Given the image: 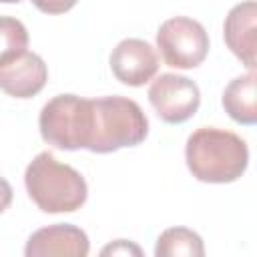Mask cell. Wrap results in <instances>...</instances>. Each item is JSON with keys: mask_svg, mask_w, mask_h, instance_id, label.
<instances>
[{"mask_svg": "<svg viewBox=\"0 0 257 257\" xmlns=\"http://www.w3.org/2000/svg\"><path fill=\"white\" fill-rule=\"evenodd\" d=\"M147 96L159 118L169 124H181L189 120L201 104V90L197 82L175 72L157 76L151 82Z\"/></svg>", "mask_w": 257, "mask_h": 257, "instance_id": "cell-6", "label": "cell"}, {"mask_svg": "<svg viewBox=\"0 0 257 257\" xmlns=\"http://www.w3.org/2000/svg\"><path fill=\"white\" fill-rule=\"evenodd\" d=\"M38 128L44 143L60 151L86 149L92 131V98L76 94H56L38 116Z\"/></svg>", "mask_w": 257, "mask_h": 257, "instance_id": "cell-4", "label": "cell"}, {"mask_svg": "<svg viewBox=\"0 0 257 257\" xmlns=\"http://www.w3.org/2000/svg\"><path fill=\"white\" fill-rule=\"evenodd\" d=\"M12 197H14V191H12V185L4 179V177H0V215L10 207V203H12Z\"/></svg>", "mask_w": 257, "mask_h": 257, "instance_id": "cell-16", "label": "cell"}, {"mask_svg": "<svg viewBox=\"0 0 257 257\" xmlns=\"http://www.w3.org/2000/svg\"><path fill=\"white\" fill-rule=\"evenodd\" d=\"M90 243L86 233L70 223H54L34 231L24 247L26 257H44V255H68V257H86Z\"/></svg>", "mask_w": 257, "mask_h": 257, "instance_id": "cell-8", "label": "cell"}, {"mask_svg": "<svg viewBox=\"0 0 257 257\" xmlns=\"http://www.w3.org/2000/svg\"><path fill=\"white\" fill-rule=\"evenodd\" d=\"M255 34H257V4L245 0L235 4L223 24V38L229 50L249 68L255 70Z\"/></svg>", "mask_w": 257, "mask_h": 257, "instance_id": "cell-10", "label": "cell"}, {"mask_svg": "<svg viewBox=\"0 0 257 257\" xmlns=\"http://www.w3.org/2000/svg\"><path fill=\"white\" fill-rule=\"evenodd\" d=\"M157 257H203L205 255V245L199 233L187 227H171L163 231L157 239L155 247Z\"/></svg>", "mask_w": 257, "mask_h": 257, "instance_id": "cell-12", "label": "cell"}, {"mask_svg": "<svg viewBox=\"0 0 257 257\" xmlns=\"http://www.w3.org/2000/svg\"><path fill=\"white\" fill-rule=\"evenodd\" d=\"M2 4H18L22 0H0ZM40 12L44 14H64L68 12L78 0H30Z\"/></svg>", "mask_w": 257, "mask_h": 257, "instance_id": "cell-14", "label": "cell"}, {"mask_svg": "<svg viewBox=\"0 0 257 257\" xmlns=\"http://www.w3.org/2000/svg\"><path fill=\"white\" fill-rule=\"evenodd\" d=\"M157 48L171 68H195L209 54V34L205 26L189 16H173L157 30Z\"/></svg>", "mask_w": 257, "mask_h": 257, "instance_id": "cell-5", "label": "cell"}, {"mask_svg": "<svg viewBox=\"0 0 257 257\" xmlns=\"http://www.w3.org/2000/svg\"><path fill=\"white\" fill-rule=\"evenodd\" d=\"M24 187L42 213H74L88 197L84 177L70 165L60 163L52 153H38L26 167Z\"/></svg>", "mask_w": 257, "mask_h": 257, "instance_id": "cell-2", "label": "cell"}, {"mask_svg": "<svg viewBox=\"0 0 257 257\" xmlns=\"http://www.w3.org/2000/svg\"><path fill=\"white\" fill-rule=\"evenodd\" d=\"M110 70L126 86H143L159 70L157 50L143 38H124L110 52Z\"/></svg>", "mask_w": 257, "mask_h": 257, "instance_id": "cell-7", "label": "cell"}, {"mask_svg": "<svg viewBox=\"0 0 257 257\" xmlns=\"http://www.w3.org/2000/svg\"><path fill=\"white\" fill-rule=\"evenodd\" d=\"M257 74L249 70L243 76L233 78L223 90V108L239 124L257 122Z\"/></svg>", "mask_w": 257, "mask_h": 257, "instance_id": "cell-11", "label": "cell"}, {"mask_svg": "<svg viewBox=\"0 0 257 257\" xmlns=\"http://www.w3.org/2000/svg\"><path fill=\"white\" fill-rule=\"evenodd\" d=\"M149 135V118L126 96L92 98V131L86 151L106 155L124 147L141 145Z\"/></svg>", "mask_w": 257, "mask_h": 257, "instance_id": "cell-3", "label": "cell"}, {"mask_svg": "<svg viewBox=\"0 0 257 257\" xmlns=\"http://www.w3.org/2000/svg\"><path fill=\"white\" fill-rule=\"evenodd\" d=\"M48 80V68L36 52H20L12 60L0 64V90L14 98L36 96Z\"/></svg>", "mask_w": 257, "mask_h": 257, "instance_id": "cell-9", "label": "cell"}, {"mask_svg": "<svg viewBox=\"0 0 257 257\" xmlns=\"http://www.w3.org/2000/svg\"><path fill=\"white\" fill-rule=\"evenodd\" d=\"M100 253H102V255H118V253H120V255H128V253L143 255V251H141L137 245H133V243H128V241H124V239H118V241L106 245Z\"/></svg>", "mask_w": 257, "mask_h": 257, "instance_id": "cell-15", "label": "cell"}, {"mask_svg": "<svg viewBox=\"0 0 257 257\" xmlns=\"http://www.w3.org/2000/svg\"><path fill=\"white\" fill-rule=\"evenodd\" d=\"M185 161L197 181L225 185L237 181L247 171L249 149L247 143L231 131L201 126L187 139Z\"/></svg>", "mask_w": 257, "mask_h": 257, "instance_id": "cell-1", "label": "cell"}, {"mask_svg": "<svg viewBox=\"0 0 257 257\" xmlns=\"http://www.w3.org/2000/svg\"><path fill=\"white\" fill-rule=\"evenodd\" d=\"M28 48L26 26L12 16H0V64L12 60Z\"/></svg>", "mask_w": 257, "mask_h": 257, "instance_id": "cell-13", "label": "cell"}]
</instances>
